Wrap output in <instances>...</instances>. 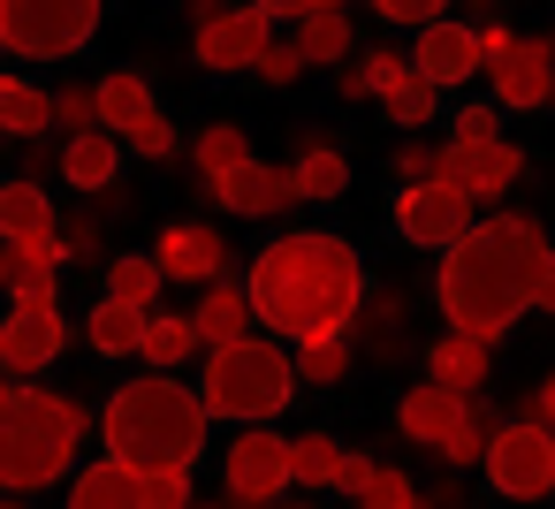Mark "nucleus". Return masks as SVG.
<instances>
[{
  "mask_svg": "<svg viewBox=\"0 0 555 509\" xmlns=\"http://www.w3.org/2000/svg\"><path fill=\"white\" fill-rule=\"evenodd\" d=\"M251 319L274 327L282 342H312V335H350L358 312H365V266L343 236L327 229H297V236H274L251 274Z\"/></svg>",
  "mask_w": 555,
  "mask_h": 509,
  "instance_id": "1",
  "label": "nucleus"
},
{
  "mask_svg": "<svg viewBox=\"0 0 555 509\" xmlns=\"http://www.w3.org/2000/svg\"><path fill=\"white\" fill-rule=\"evenodd\" d=\"M540 251H547V236H540L532 213L472 221V229L441 251V282H434L441 319H449L456 335H479V342L509 335V327L532 312V266H540Z\"/></svg>",
  "mask_w": 555,
  "mask_h": 509,
  "instance_id": "2",
  "label": "nucleus"
},
{
  "mask_svg": "<svg viewBox=\"0 0 555 509\" xmlns=\"http://www.w3.org/2000/svg\"><path fill=\"white\" fill-rule=\"evenodd\" d=\"M206 418H214L206 395H191L176 373H145L107 395L100 433H107V456H122L130 471H168V464L191 471L206 448Z\"/></svg>",
  "mask_w": 555,
  "mask_h": 509,
  "instance_id": "3",
  "label": "nucleus"
},
{
  "mask_svg": "<svg viewBox=\"0 0 555 509\" xmlns=\"http://www.w3.org/2000/svg\"><path fill=\"white\" fill-rule=\"evenodd\" d=\"M92 433L85 403L47 395V388H9L0 395V486L31 494L77 464V441Z\"/></svg>",
  "mask_w": 555,
  "mask_h": 509,
  "instance_id": "4",
  "label": "nucleus"
},
{
  "mask_svg": "<svg viewBox=\"0 0 555 509\" xmlns=\"http://www.w3.org/2000/svg\"><path fill=\"white\" fill-rule=\"evenodd\" d=\"M289 395H297V357H289L282 342L244 335V342H221V350L206 357V410H214V418L267 426V418L289 410Z\"/></svg>",
  "mask_w": 555,
  "mask_h": 509,
  "instance_id": "5",
  "label": "nucleus"
},
{
  "mask_svg": "<svg viewBox=\"0 0 555 509\" xmlns=\"http://www.w3.org/2000/svg\"><path fill=\"white\" fill-rule=\"evenodd\" d=\"M100 31V0H0V47L24 62H62Z\"/></svg>",
  "mask_w": 555,
  "mask_h": 509,
  "instance_id": "6",
  "label": "nucleus"
},
{
  "mask_svg": "<svg viewBox=\"0 0 555 509\" xmlns=\"http://www.w3.org/2000/svg\"><path fill=\"white\" fill-rule=\"evenodd\" d=\"M479 471H487V486H494V494H509V501H540V494H555V433H547L540 418L494 426V441H487Z\"/></svg>",
  "mask_w": 555,
  "mask_h": 509,
  "instance_id": "7",
  "label": "nucleus"
},
{
  "mask_svg": "<svg viewBox=\"0 0 555 509\" xmlns=\"http://www.w3.org/2000/svg\"><path fill=\"white\" fill-rule=\"evenodd\" d=\"M221 486H229V501H236V509H274V501L297 486V471H289V441H282V433H267V426H244V433L229 441Z\"/></svg>",
  "mask_w": 555,
  "mask_h": 509,
  "instance_id": "8",
  "label": "nucleus"
},
{
  "mask_svg": "<svg viewBox=\"0 0 555 509\" xmlns=\"http://www.w3.org/2000/svg\"><path fill=\"white\" fill-rule=\"evenodd\" d=\"M396 229H403V244H418V251H449V244L472 229V198H464L456 183H441V175L403 183V198H396Z\"/></svg>",
  "mask_w": 555,
  "mask_h": 509,
  "instance_id": "9",
  "label": "nucleus"
},
{
  "mask_svg": "<svg viewBox=\"0 0 555 509\" xmlns=\"http://www.w3.org/2000/svg\"><path fill=\"white\" fill-rule=\"evenodd\" d=\"M434 175L441 183H456L464 198H502L517 175H525V153L509 145V138H487V145H441V160H434Z\"/></svg>",
  "mask_w": 555,
  "mask_h": 509,
  "instance_id": "10",
  "label": "nucleus"
},
{
  "mask_svg": "<svg viewBox=\"0 0 555 509\" xmlns=\"http://www.w3.org/2000/svg\"><path fill=\"white\" fill-rule=\"evenodd\" d=\"M206 198H214V206H229V213H244V221H274V213H289V206H297V168L244 160V168L214 175V183H206Z\"/></svg>",
  "mask_w": 555,
  "mask_h": 509,
  "instance_id": "11",
  "label": "nucleus"
},
{
  "mask_svg": "<svg viewBox=\"0 0 555 509\" xmlns=\"http://www.w3.org/2000/svg\"><path fill=\"white\" fill-rule=\"evenodd\" d=\"M62 350H69L62 304H16V312H9V350H0V373L39 380L47 365H62Z\"/></svg>",
  "mask_w": 555,
  "mask_h": 509,
  "instance_id": "12",
  "label": "nucleus"
},
{
  "mask_svg": "<svg viewBox=\"0 0 555 509\" xmlns=\"http://www.w3.org/2000/svg\"><path fill=\"white\" fill-rule=\"evenodd\" d=\"M274 47V16L259 9V0H244V9H229V16H214L206 31H198V62L206 69H259V54Z\"/></svg>",
  "mask_w": 555,
  "mask_h": 509,
  "instance_id": "13",
  "label": "nucleus"
},
{
  "mask_svg": "<svg viewBox=\"0 0 555 509\" xmlns=\"http://www.w3.org/2000/svg\"><path fill=\"white\" fill-rule=\"evenodd\" d=\"M411 69H418L434 92H449V84H472V69H487V62H479V31H472V24H449V16L418 24Z\"/></svg>",
  "mask_w": 555,
  "mask_h": 509,
  "instance_id": "14",
  "label": "nucleus"
},
{
  "mask_svg": "<svg viewBox=\"0 0 555 509\" xmlns=\"http://www.w3.org/2000/svg\"><path fill=\"white\" fill-rule=\"evenodd\" d=\"M472 403H479V395H456V388L426 380V388H411V395L396 403V426H403L418 448H434V456H441V448L472 426Z\"/></svg>",
  "mask_w": 555,
  "mask_h": 509,
  "instance_id": "15",
  "label": "nucleus"
},
{
  "mask_svg": "<svg viewBox=\"0 0 555 509\" xmlns=\"http://www.w3.org/2000/svg\"><path fill=\"white\" fill-rule=\"evenodd\" d=\"M487 77H494L502 107H547V92H555V47L547 39H509V54H494Z\"/></svg>",
  "mask_w": 555,
  "mask_h": 509,
  "instance_id": "16",
  "label": "nucleus"
},
{
  "mask_svg": "<svg viewBox=\"0 0 555 509\" xmlns=\"http://www.w3.org/2000/svg\"><path fill=\"white\" fill-rule=\"evenodd\" d=\"M153 259H160L168 282H221V274H229V244H221V229H206V221H176V229H160Z\"/></svg>",
  "mask_w": 555,
  "mask_h": 509,
  "instance_id": "17",
  "label": "nucleus"
},
{
  "mask_svg": "<svg viewBox=\"0 0 555 509\" xmlns=\"http://www.w3.org/2000/svg\"><path fill=\"white\" fill-rule=\"evenodd\" d=\"M62 175H69L85 198L115 191V183H122V138H115V130H77V138H62Z\"/></svg>",
  "mask_w": 555,
  "mask_h": 509,
  "instance_id": "18",
  "label": "nucleus"
},
{
  "mask_svg": "<svg viewBox=\"0 0 555 509\" xmlns=\"http://www.w3.org/2000/svg\"><path fill=\"white\" fill-rule=\"evenodd\" d=\"M62 213L47 198L39 175H16V183H0V244H24V236H54Z\"/></svg>",
  "mask_w": 555,
  "mask_h": 509,
  "instance_id": "19",
  "label": "nucleus"
},
{
  "mask_svg": "<svg viewBox=\"0 0 555 509\" xmlns=\"http://www.w3.org/2000/svg\"><path fill=\"white\" fill-rule=\"evenodd\" d=\"M69 509H145V479H138L122 456H100V464H85V471H77Z\"/></svg>",
  "mask_w": 555,
  "mask_h": 509,
  "instance_id": "20",
  "label": "nucleus"
},
{
  "mask_svg": "<svg viewBox=\"0 0 555 509\" xmlns=\"http://www.w3.org/2000/svg\"><path fill=\"white\" fill-rule=\"evenodd\" d=\"M198 342L206 350H221V342H244L251 335V289H236V282H206V297H198Z\"/></svg>",
  "mask_w": 555,
  "mask_h": 509,
  "instance_id": "21",
  "label": "nucleus"
},
{
  "mask_svg": "<svg viewBox=\"0 0 555 509\" xmlns=\"http://www.w3.org/2000/svg\"><path fill=\"white\" fill-rule=\"evenodd\" d=\"M145 304H122V297H107L100 289V304H92V319H85V342L100 350V357H130L138 342H145Z\"/></svg>",
  "mask_w": 555,
  "mask_h": 509,
  "instance_id": "22",
  "label": "nucleus"
},
{
  "mask_svg": "<svg viewBox=\"0 0 555 509\" xmlns=\"http://www.w3.org/2000/svg\"><path fill=\"white\" fill-rule=\"evenodd\" d=\"M426 373H434L441 388H456V395H479V388H487V342L449 327V335L426 350Z\"/></svg>",
  "mask_w": 555,
  "mask_h": 509,
  "instance_id": "23",
  "label": "nucleus"
},
{
  "mask_svg": "<svg viewBox=\"0 0 555 509\" xmlns=\"http://www.w3.org/2000/svg\"><path fill=\"white\" fill-rule=\"evenodd\" d=\"M54 130V100L24 77H0V138H16V145H39Z\"/></svg>",
  "mask_w": 555,
  "mask_h": 509,
  "instance_id": "24",
  "label": "nucleus"
},
{
  "mask_svg": "<svg viewBox=\"0 0 555 509\" xmlns=\"http://www.w3.org/2000/svg\"><path fill=\"white\" fill-rule=\"evenodd\" d=\"M92 100H100V130H115V138H130L138 122H153V115H160V107H153V84H145V77H130V69H122V77H100V84H92Z\"/></svg>",
  "mask_w": 555,
  "mask_h": 509,
  "instance_id": "25",
  "label": "nucleus"
},
{
  "mask_svg": "<svg viewBox=\"0 0 555 509\" xmlns=\"http://www.w3.org/2000/svg\"><path fill=\"white\" fill-rule=\"evenodd\" d=\"M297 54H305V69L350 62V16H343V9H320V16H305V24H297Z\"/></svg>",
  "mask_w": 555,
  "mask_h": 509,
  "instance_id": "26",
  "label": "nucleus"
},
{
  "mask_svg": "<svg viewBox=\"0 0 555 509\" xmlns=\"http://www.w3.org/2000/svg\"><path fill=\"white\" fill-rule=\"evenodd\" d=\"M403 77H411V54H388V47H373L358 69H343V84H335V92H343V100H388Z\"/></svg>",
  "mask_w": 555,
  "mask_h": 509,
  "instance_id": "27",
  "label": "nucleus"
},
{
  "mask_svg": "<svg viewBox=\"0 0 555 509\" xmlns=\"http://www.w3.org/2000/svg\"><path fill=\"white\" fill-rule=\"evenodd\" d=\"M343 191H350V160H343L335 145H305V153H297V198L327 206V198H343Z\"/></svg>",
  "mask_w": 555,
  "mask_h": 509,
  "instance_id": "28",
  "label": "nucleus"
},
{
  "mask_svg": "<svg viewBox=\"0 0 555 509\" xmlns=\"http://www.w3.org/2000/svg\"><path fill=\"white\" fill-rule=\"evenodd\" d=\"M191 350H198V319H176V312H153L145 319V342H138L145 365H183Z\"/></svg>",
  "mask_w": 555,
  "mask_h": 509,
  "instance_id": "29",
  "label": "nucleus"
},
{
  "mask_svg": "<svg viewBox=\"0 0 555 509\" xmlns=\"http://www.w3.org/2000/svg\"><path fill=\"white\" fill-rule=\"evenodd\" d=\"M343 373H350V335H312V342H297V380L335 388Z\"/></svg>",
  "mask_w": 555,
  "mask_h": 509,
  "instance_id": "30",
  "label": "nucleus"
},
{
  "mask_svg": "<svg viewBox=\"0 0 555 509\" xmlns=\"http://www.w3.org/2000/svg\"><path fill=\"white\" fill-rule=\"evenodd\" d=\"M160 259H107V297H122V304H145L153 312V297H160Z\"/></svg>",
  "mask_w": 555,
  "mask_h": 509,
  "instance_id": "31",
  "label": "nucleus"
},
{
  "mask_svg": "<svg viewBox=\"0 0 555 509\" xmlns=\"http://www.w3.org/2000/svg\"><path fill=\"white\" fill-rule=\"evenodd\" d=\"M251 160V138L236 130V122H214L206 138H198V175L214 183V175H229V168H244Z\"/></svg>",
  "mask_w": 555,
  "mask_h": 509,
  "instance_id": "32",
  "label": "nucleus"
},
{
  "mask_svg": "<svg viewBox=\"0 0 555 509\" xmlns=\"http://www.w3.org/2000/svg\"><path fill=\"white\" fill-rule=\"evenodd\" d=\"M289 471H297V486H335L343 448H335L327 433H305V441H289Z\"/></svg>",
  "mask_w": 555,
  "mask_h": 509,
  "instance_id": "33",
  "label": "nucleus"
},
{
  "mask_svg": "<svg viewBox=\"0 0 555 509\" xmlns=\"http://www.w3.org/2000/svg\"><path fill=\"white\" fill-rule=\"evenodd\" d=\"M358 509H434V494H418L396 464H380L373 479H365V494H358Z\"/></svg>",
  "mask_w": 555,
  "mask_h": 509,
  "instance_id": "34",
  "label": "nucleus"
},
{
  "mask_svg": "<svg viewBox=\"0 0 555 509\" xmlns=\"http://www.w3.org/2000/svg\"><path fill=\"white\" fill-rule=\"evenodd\" d=\"M434 100H441V92H434V84H426V77L411 69V77H403V84L388 92V122H403V130H418V122H434Z\"/></svg>",
  "mask_w": 555,
  "mask_h": 509,
  "instance_id": "35",
  "label": "nucleus"
},
{
  "mask_svg": "<svg viewBox=\"0 0 555 509\" xmlns=\"http://www.w3.org/2000/svg\"><path fill=\"white\" fill-rule=\"evenodd\" d=\"M54 130H62V138L100 130V100H92V84H62V92H54Z\"/></svg>",
  "mask_w": 555,
  "mask_h": 509,
  "instance_id": "36",
  "label": "nucleus"
},
{
  "mask_svg": "<svg viewBox=\"0 0 555 509\" xmlns=\"http://www.w3.org/2000/svg\"><path fill=\"white\" fill-rule=\"evenodd\" d=\"M145 479V509H191V471L168 464V471H138Z\"/></svg>",
  "mask_w": 555,
  "mask_h": 509,
  "instance_id": "37",
  "label": "nucleus"
},
{
  "mask_svg": "<svg viewBox=\"0 0 555 509\" xmlns=\"http://www.w3.org/2000/svg\"><path fill=\"white\" fill-rule=\"evenodd\" d=\"M62 244H69V259H85V266H100V259H107V244H100V221H92V213H69V221H62Z\"/></svg>",
  "mask_w": 555,
  "mask_h": 509,
  "instance_id": "38",
  "label": "nucleus"
},
{
  "mask_svg": "<svg viewBox=\"0 0 555 509\" xmlns=\"http://www.w3.org/2000/svg\"><path fill=\"white\" fill-rule=\"evenodd\" d=\"M259 77H267V84H297V77H305V54H297V39H274V47L259 54Z\"/></svg>",
  "mask_w": 555,
  "mask_h": 509,
  "instance_id": "39",
  "label": "nucleus"
},
{
  "mask_svg": "<svg viewBox=\"0 0 555 509\" xmlns=\"http://www.w3.org/2000/svg\"><path fill=\"white\" fill-rule=\"evenodd\" d=\"M130 145H138L145 160H176V122H168V115H153V122H138V130H130Z\"/></svg>",
  "mask_w": 555,
  "mask_h": 509,
  "instance_id": "40",
  "label": "nucleus"
},
{
  "mask_svg": "<svg viewBox=\"0 0 555 509\" xmlns=\"http://www.w3.org/2000/svg\"><path fill=\"white\" fill-rule=\"evenodd\" d=\"M373 9H380V24H434L449 0H373Z\"/></svg>",
  "mask_w": 555,
  "mask_h": 509,
  "instance_id": "41",
  "label": "nucleus"
},
{
  "mask_svg": "<svg viewBox=\"0 0 555 509\" xmlns=\"http://www.w3.org/2000/svg\"><path fill=\"white\" fill-rule=\"evenodd\" d=\"M487 138H502V115L494 107H464L456 115V145H487Z\"/></svg>",
  "mask_w": 555,
  "mask_h": 509,
  "instance_id": "42",
  "label": "nucleus"
},
{
  "mask_svg": "<svg viewBox=\"0 0 555 509\" xmlns=\"http://www.w3.org/2000/svg\"><path fill=\"white\" fill-rule=\"evenodd\" d=\"M434 160H441V153H434V145H418V138H411V145H396V175H403V183H426V175H434Z\"/></svg>",
  "mask_w": 555,
  "mask_h": 509,
  "instance_id": "43",
  "label": "nucleus"
},
{
  "mask_svg": "<svg viewBox=\"0 0 555 509\" xmlns=\"http://www.w3.org/2000/svg\"><path fill=\"white\" fill-rule=\"evenodd\" d=\"M259 9H267L274 24H305V16H320V9H343V0H259Z\"/></svg>",
  "mask_w": 555,
  "mask_h": 509,
  "instance_id": "44",
  "label": "nucleus"
},
{
  "mask_svg": "<svg viewBox=\"0 0 555 509\" xmlns=\"http://www.w3.org/2000/svg\"><path fill=\"white\" fill-rule=\"evenodd\" d=\"M373 471H380V464H373V456H343V471H335V494H350V501H358V494H365V479H373Z\"/></svg>",
  "mask_w": 555,
  "mask_h": 509,
  "instance_id": "45",
  "label": "nucleus"
},
{
  "mask_svg": "<svg viewBox=\"0 0 555 509\" xmlns=\"http://www.w3.org/2000/svg\"><path fill=\"white\" fill-rule=\"evenodd\" d=\"M532 312H555V244H547L540 266H532Z\"/></svg>",
  "mask_w": 555,
  "mask_h": 509,
  "instance_id": "46",
  "label": "nucleus"
},
{
  "mask_svg": "<svg viewBox=\"0 0 555 509\" xmlns=\"http://www.w3.org/2000/svg\"><path fill=\"white\" fill-rule=\"evenodd\" d=\"M183 16H191V31H206L214 16H229V0H183Z\"/></svg>",
  "mask_w": 555,
  "mask_h": 509,
  "instance_id": "47",
  "label": "nucleus"
},
{
  "mask_svg": "<svg viewBox=\"0 0 555 509\" xmlns=\"http://www.w3.org/2000/svg\"><path fill=\"white\" fill-rule=\"evenodd\" d=\"M532 418H540V426H555V373L540 380V395H532Z\"/></svg>",
  "mask_w": 555,
  "mask_h": 509,
  "instance_id": "48",
  "label": "nucleus"
},
{
  "mask_svg": "<svg viewBox=\"0 0 555 509\" xmlns=\"http://www.w3.org/2000/svg\"><path fill=\"white\" fill-rule=\"evenodd\" d=\"M0 289H9V244H0Z\"/></svg>",
  "mask_w": 555,
  "mask_h": 509,
  "instance_id": "49",
  "label": "nucleus"
},
{
  "mask_svg": "<svg viewBox=\"0 0 555 509\" xmlns=\"http://www.w3.org/2000/svg\"><path fill=\"white\" fill-rule=\"evenodd\" d=\"M198 509H236V501H229V494H221V501H198Z\"/></svg>",
  "mask_w": 555,
  "mask_h": 509,
  "instance_id": "50",
  "label": "nucleus"
},
{
  "mask_svg": "<svg viewBox=\"0 0 555 509\" xmlns=\"http://www.w3.org/2000/svg\"><path fill=\"white\" fill-rule=\"evenodd\" d=\"M274 509H312V501H274Z\"/></svg>",
  "mask_w": 555,
  "mask_h": 509,
  "instance_id": "51",
  "label": "nucleus"
},
{
  "mask_svg": "<svg viewBox=\"0 0 555 509\" xmlns=\"http://www.w3.org/2000/svg\"><path fill=\"white\" fill-rule=\"evenodd\" d=\"M0 350H9V319H0Z\"/></svg>",
  "mask_w": 555,
  "mask_h": 509,
  "instance_id": "52",
  "label": "nucleus"
},
{
  "mask_svg": "<svg viewBox=\"0 0 555 509\" xmlns=\"http://www.w3.org/2000/svg\"><path fill=\"white\" fill-rule=\"evenodd\" d=\"M0 509H24V501H0Z\"/></svg>",
  "mask_w": 555,
  "mask_h": 509,
  "instance_id": "53",
  "label": "nucleus"
},
{
  "mask_svg": "<svg viewBox=\"0 0 555 509\" xmlns=\"http://www.w3.org/2000/svg\"><path fill=\"white\" fill-rule=\"evenodd\" d=\"M547 107H555V92H547Z\"/></svg>",
  "mask_w": 555,
  "mask_h": 509,
  "instance_id": "54",
  "label": "nucleus"
},
{
  "mask_svg": "<svg viewBox=\"0 0 555 509\" xmlns=\"http://www.w3.org/2000/svg\"><path fill=\"white\" fill-rule=\"evenodd\" d=\"M0 395H9V388H0Z\"/></svg>",
  "mask_w": 555,
  "mask_h": 509,
  "instance_id": "55",
  "label": "nucleus"
},
{
  "mask_svg": "<svg viewBox=\"0 0 555 509\" xmlns=\"http://www.w3.org/2000/svg\"><path fill=\"white\" fill-rule=\"evenodd\" d=\"M547 433H555V426H547Z\"/></svg>",
  "mask_w": 555,
  "mask_h": 509,
  "instance_id": "56",
  "label": "nucleus"
},
{
  "mask_svg": "<svg viewBox=\"0 0 555 509\" xmlns=\"http://www.w3.org/2000/svg\"><path fill=\"white\" fill-rule=\"evenodd\" d=\"M547 47H555V39H547Z\"/></svg>",
  "mask_w": 555,
  "mask_h": 509,
  "instance_id": "57",
  "label": "nucleus"
}]
</instances>
